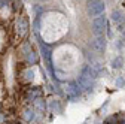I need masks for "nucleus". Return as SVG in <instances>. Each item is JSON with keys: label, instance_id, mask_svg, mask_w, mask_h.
Wrapping results in <instances>:
<instances>
[{"label": "nucleus", "instance_id": "f257e3e1", "mask_svg": "<svg viewBox=\"0 0 125 124\" xmlns=\"http://www.w3.org/2000/svg\"><path fill=\"white\" fill-rule=\"evenodd\" d=\"M107 28V20L106 17H98L92 21V33L95 36H104V32Z\"/></svg>", "mask_w": 125, "mask_h": 124}, {"label": "nucleus", "instance_id": "f03ea898", "mask_svg": "<svg viewBox=\"0 0 125 124\" xmlns=\"http://www.w3.org/2000/svg\"><path fill=\"white\" fill-rule=\"evenodd\" d=\"M106 6L103 0H95V2H89V8H88V15L89 17H100L103 15Z\"/></svg>", "mask_w": 125, "mask_h": 124}, {"label": "nucleus", "instance_id": "7ed1b4c3", "mask_svg": "<svg viewBox=\"0 0 125 124\" xmlns=\"http://www.w3.org/2000/svg\"><path fill=\"white\" fill-rule=\"evenodd\" d=\"M106 45H107V40H106L104 36H95L89 42V48H91V51L100 54L106 50Z\"/></svg>", "mask_w": 125, "mask_h": 124}, {"label": "nucleus", "instance_id": "20e7f679", "mask_svg": "<svg viewBox=\"0 0 125 124\" xmlns=\"http://www.w3.org/2000/svg\"><path fill=\"white\" fill-rule=\"evenodd\" d=\"M17 33L20 35V37H25L28 35V30H30V24H28V20L25 17H18L17 18Z\"/></svg>", "mask_w": 125, "mask_h": 124}, {"label": "nucleus", "instance_id": "39448f33", "mask_svg": "<svg viewBox=\"0 0 125 124\" xmlns=\"http://www.w3.org/2000/svg\"><path fill=\"white\" fill-rule=\"evenodd\" d=\"M42 94H43V91H42L40 87H31V88H28L25 91V100H28V102L33 103L36 99L42 97Z\"/></svg>", "mask_w": 125, "mask_h": 124}, {"label": "nucleus", "instance_id": "423d86ee", "mask_svg": "<svg viewBox=\"0 0 125 124\" xmlns=\"http://www.w3.org/2000/svg\"><path fill=\"white\" fill-rule=\"evenodd\" d=\"M36 115H37V112H36V109H34L33 106L25 108V109L22 111V114H21L22 120H24L25 123H28V124H31V123L36 121Z\"/></svg>", "mask_w": 125, "mask_h": 124}, {"label": "nucleus", "instance_id": "0eeeda50", "mask_svg": "<svg viewBox=\"0 0 125 124\" xmlns=\"http://www.w3.org/2000/svg\"><path fill=\"white\" fill-rule=\"evenodd\" d=\"M24 48H25V61H27V64H37L39 63L37 52H34L33 50H30L28 45H24Z\"/></svg>", "mask_w": 125, "mask_h": 124}, {"label": "nucleus", "instance_id": "6e6552de", "mask_svg": "<svg viewBox=\"0 0 125 124\" xmlns=\"http://www.w3.org/2000/svg\"><path fill=\"white\" fill-rule=\"evenodd\" d=\"M110 18L112 21L118 25V30H124V23H125V17H124V13L121 11H113L112 15H110Z\"/></svg>", "mask_w": 125, "mask_h": 124}, {"label": "nucleus", "instance_id": "1a4fd4ad", "mask_svg": "<svg viewBox=\"0 0 125 124\" xmlns=\"http://www.w3.org/2000/svg\"><path fill=\"white\" fill-rule=\"evenodd\" d=\"M82 93V90L79 88V85H77V82H70L67 85V94L72 97V99H76V97H79V94Z\"/></svg>", "mask_w": 125, "mask_h": 124}, {"label": "nucleus", "instance_id": "9d476101", "mask_svg": "<svg viewBox=\"0 0 125 124\" xmlns=\"http://www.w3.org/2000/svg\"><path fill=\"white\" fill-rule=\"evenodd\" d=\"M49 109H51V112L61 114V112H62V106H61L60 100H51V102H49Z\"/></svg>", "mask_w": 125, "mask_h": 124}, {"label": "nucleus", "instance_id": "9b49d317", "mask_svg": "<svg viewBox=\"0 0 125 124\" xmlns=\"http://www.w3.org/2000/svg\"><path fill=\"white\" fill-rule=\"evenodd\" d=\"M33 105H34V106H33L34 109H37V111H39V112H42V114H43V112H45V109H46V103H45V100H43L42 97L36 99V100L33 102Z\"/></svg>", "mask_w": 125, "mask_h": 124}, {"label": "nucleus", "instance_id": "f8f14e48", "mask_svg": "<svg viewBox=\"0 0 125 124\" xmlns=\"http://www.w3.org/2000/svg\"><path fill=\"white\" fill-rule=\"evenodd\" d=\"M22 75H24V81H25V82L33 81V78H34V73H33V70H30V69H28V70H25Z\"/></svg>", "mask_w": 125, "mask_h": 124}, {"label": "nucleus", "instance_id": "ddd939ff", "mask_svg": "<svg viewBox=\"0 0 125 124\" xmlns=\"http://www.w3.org/2000/svg\"><path fill=\"white\" fill-rule=\"evenodd\" d=\"M122 63H124V60H122L121 57H116V58L112 61V67H113V69H121V67H122Z\"/></svg>", "mask_w": 125, "mask_h": 124}, {"label": "nucleus", "instance_id": "4468645a", "mask_svg": "<svg viewBox=\"0 0 125 124\" xmlns=\"http://www.w3.org/2000/svg\"><path fill=\"white\" fill-rule=\"evenodd\" d=\"M12 2H13V11L15 12H18L22 8V2H21V0H12Z\"/></svg>", "mask_w": 125, "mask_h": 124}, {"label": "nucleus", "instance_id": "2eb2a0df", "mask_svg": "<svg viewBox=\"0 0 125 124\" xmlns=\"http://www.w3.org/2000/svg\"><path fill=\"white\" fill-rule=\"evenodd\" d=\"M115 85H116L118 88H122V87L125 85V79L122 78V76H119V78H116V81H115Z\"/></svg>", "mask_w": 125, "mask_h": 124}, {"label": "nucleus", "instance_id": "dca6fc26", "mask_svg": "<svg viewBox=\"0 0 125 124\" xmlns=\"http://www.w3.org/2000/svg\"><path fill=\"white\" fill-rule=\"evenodd\" d=\"M39 25H40V18H39V15H37V18L34 21V30H36V32H39Z\"/></svg>", "mask_w": 125, "mask_h": 124}, {"label": "nucleus", "instance_id": "f3484780", "mask_svg": "<svg viewBox=\"0 0 125 124\" xmlns=\"http://www.w3.org/2000/svg\"><path fill=\"white\" fill-rule=\"evenodd\" d=\"M9 5V0H0V9H3Z\"/></svg>", "mask_w": 125, "mask_h": 124}, {"label": "nucleus", "instance_id": "a211bd4d", "mask_svg": "<svg viewBox=\"0 0 125 124\" xmlns=\"http://www.w3.org/2000/svg\"><path fill=\"white\" fill-rule=\"evenodd\" d=\"M118 124H125V117H119V120H118Z\"/></svg>", "mask_w": 125, "mask_h": 124}, {"label": "nucleus", "instance_id": "6ab92c4d", "mask_svg": "<svg viewBox=\"0 0 125 124\" xmlns=\"http://www.w3.org/2000/svg\"><path fill=\"white\" fill-rule=\"evenodd\" d=\"M82 124H86V123H82Z\"/></svg>", "mask_w": 125, "mask_h": 124}]
</instances>
